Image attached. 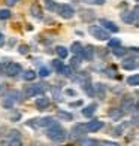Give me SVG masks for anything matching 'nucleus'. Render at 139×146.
I'll return each mask as SVG.
<instances>
[{"label": "nucleus", "mask_w": 139, "mask_h": 146, "mask_svg": "<svg viewBox=\"0 0 139 146\" xmlns=\"http://www.w3.org/2000/svg\"><path fill=\"white\" fill-rule=\"evenodd\" d=\"M46 136H48L51 140L54 142H63L66 139V131L63 127H60V125H54V127H49L48 130H46Z\"/></svg>", "instance_id": "obj_1"}, {"label": "nucleus", "mask_w": 139, "mask_h": 146, "mask_svg": "<svg viewBox=\"0 0 139 146\" xmlns=\"http://www.w3.org/2000/svg\"><path fill=\"white\" fill-rule=\"evenodd\" d=\"M45 92V87L43 84H35V85H29L25 87L23 94L25 96V98H30V97H36V96H42Z\"/></svg>", "instance_id": "obj_2"}, {"label": "nucleus", "mask_w": 139, "mask_h": 146, "mask_svg": "<svg viewBox=\"0 0 139 146\" xmlns=\"http://www.w3.org/2000/svg\"><path fill=\"white\" fill-rule=\"evenodd\" d=\"M88 33L93 37L99 39V40H108V39H111L109 33L105 29H102L100 25H90V27H88Z\"/></svg>", "instance_id": "obj_3"}, {"label": "nucleus", "mask_w": 139, "mask_h": 146, "mask_svg": "<svg viewBox=\"0 0 139 146\" xmlns=\"http://www.w3.org/2000/svg\"><path fill=\"white\" fill-rule=\"evenodd\" d=\"M55 11L58 12V15H60L61 18H64V19H70V18H74V15H75V9L72 8L70 5H67V3L58 5Z\"/></svg>", "instance_id": "obj_4"}, {"label": "nucleus", "mask_w": 139, "mask_h": 146, "mask_svg": "<svg viewBox=\"0 0 139 146\" xmlns=\"http://www.w3.org/2000/svg\"><path fill=\"white\" fill-rule=\"evenodd\" d=\"M139 9L138 6H135L133 11H126L121 14V19L126 24H138V17H139Z\"/></svg>", "instance_id": "obj_5"}, {"label": "nucleus", "mask_w": 139, "mask_h": 146, "mask_svg": "<svg viewBox=\"0 0 139 146\" xmlns=\"http://www.w3.org/2000/svg\"><path fill=\"white\" fill-rule=\"evenodd\" d=\"M17 96H18V92L17 91H12V92H8L5 97H3V100H2V106L5 109H11L12 106H14L17 103Z\"/></svg>", "instance_id": "obj_6"}, {"label": "nucleus", "mask_w": 139, "mask_h": 146, "mask_svg": "<svg viewBox=\"0 0 139 146\" xmlns=\"http://www.w3.org/2000/svg\"><path fill=\"white\" fill-rule=\"evenodd\" d=\"M5 73L8 76H17V75H19V73H23V67H21V64H18V63H8L6 64V70H5Z\"/></svg>", "instance_id": "obj_7"}, {"label": "nucleus", "mask_w": 139, "mask_h": 146, "mask_svg": "<svg viewBox=\"0 0 139 146\" xmlns=\"http://www.w3.org/2000/svg\"><path fill=\"white\" fill-rule=\"evenodd\" d=\"M84 134H85V127L82 124H76L74 128H72V133H70V137L74 140H81L84 139Z\"/></svg>", "instance_id": "obj_8"}, {"label": "nucleus", "mask_w": 139, "mask_h": 146, "mask_svg": "<svg viewBox=\"0 0 139 146\" xmlns=\"http://www.w3.org/2000/svg\"><path fill=\"white\" fill-rule=\"evenodd\" d=\"M100 25H102V29H105L108 33H118V31H120L118 25L115 23L109 21V19H106V18H102L100 19Z\"/></svg>", "instance_id": "obj_9"}, {"label": "nucleus", "mask_w": 139, "mask_h": 146, "mask_svg": "<svg viewBox=\"0 0 139 146\" xmlns=\"http://www.w3.org/2000/svg\"><path fill=\"white\" fill-rule=\"evenodd\" d=\"M94 54H96L94 46L87 45V46H85V48H82V51H81V58H84L85 61H93V58H94Z\"/></svg>", "instance_id": "obj_10"}, {"label": "nucleus", "mask_w": 139, "mask_h": 146, "mask_svg": "<svg viewBox=\"0 0 139 146\" xmlns=\"http://www.w3.org/2000/svg\"><path fill=\"white\" fill-rule=\"evenodd\" d=\"M30 14H31V17H35L36 19H42L43 18V11H42L41 6H39V3H33L30 6Z\"/></svg>", "instance_id": "obj_11"}, {"label": "nucleus", "mask_w": 139, "mask_h": 146, "mask_svg": "<svg viewBox=\"0 0 139 146\" xmlns=\"http://www.w3.org/2000/svg\"><path fill=\"white\" fill-rule=\"evenodd\" d=\"M103 127V122L102 121H99V119H93V121H90L87 125H85V130H88V131H91V133H96V131H99Z\"/></svg>", "instance_id": "obj_12"}, {"label": "nucleus", "mask_w": 139, "mask_h": 146, "mask_svg": "<svg viewBox=\"0 0 139 146\" xmlns=\"http://www.w3.org/2000/svg\"><path fill=\"white\" fill-rule=\"evenodd\" d=\"M37 121H39V127H45V128L54 127V125L58 124L55 119L51 118V116H45V118H42V119H37Z\"/></svg>", "instance_id": "obj_13"}, {"label": "nucleus", "mask_w": 139, "mask_h": 146, "mask_svg": "<svg viewBox=\"0 0 139 146\" xmlns=\"http://www.w3.org/2000/svg\"><path fill=\"white\" fill-rule=\"evenodd\" d=\"M121 67H123L124 70H135V69H138L136 58H126L124 61L121 63Z\"/></svg>", "instance_id": "obj_14"}, {"label": "nucleus", "mask_w": 139, "mask_h": 146, "mask_svg": "<svg viewBox=\"0 0 139 146\" xmlns=\"http://www.w3.org/2000/svg\"><path fill=\"white\" fill-rule=\"evenodd\" d=\"M93 90H94V94L99 98H105V96H106V87H105L103 84H100V82H97L96 85H93Z\"/></svg>", "instance_id": "obj_15"}, {"label": "nucleus", "mask_w": 139, "mask_h": 146, "mask_svg": "<svg viewBox=\"0 0 139 146\" xmlns=\"http://www.w3.org/2000/svg\"><path fill=\"white\" fill-rule=\"evenodd\" d=\"M49 98L48 97H37L36 98V108L39 109V110H45L46 108H48V106H49Z\"/></svg>", "instance_id": "obj_16"}, {"label": "nucleus", "mask_w": 139, "mask_h": 146, "mask_svg": "<svg viewBox=\"0 0 139 146\" xmlns=\"http://www.w3.org/2000/svg\"><path fill=\"white\" fill-rule=\"evenodd\" d=\"M96 109H97V104H96V103H91V104H88V106H85V108L82 109V116L91 118L93 115H94Z\"/></svg>", "instance_id": "obj_17"}, {"label": "nucleus", "mask_w": 139, "mask_h": 146, "mask_svg": "<svg viewBox=\"0 0 139 146\" xmlns=\"http://www.w3.org/2000/svg\"><path fill=\"white\" fill-rule=\"evenodd\" d=\"M108 116L109 118H112L114 119V121H118V119H120L121 116H123V110H120V109H109L108 110Z\"/></svg>", "instance_id": "obj_18"}, {"label": "nucleus", "mask_w": 139, "mask_h": 146, "mask_svg": "<svg viewBox=\"0 0 139 146\" xmlns=\"http://www.w3.org/2000/svg\"><path fill=\"white\" fill-rule=\"evenodd\" d=\"M55 52H57V55H58V58L60 60H64L66 57L69 55V51H67V48H66V46H57L55 48Z\"/></svg>", "instance_id": "obj_19"}, {"label": "nucleus", "mask_w": 139, "mask_h": 146, "mask_svg": "<svg viewBox=\"0 0 139 146\" xmlns=\"http://www.w3.org/2000/svg\"><path fill=\"white\" fill-rule=\"evenodd\" d=\"M81 18L84 21H91V19H94V12L88 11V9H82L81 11Z\"/></svg>", "instance_id": "obj_20"}, {"label": "nucleus", "mask_w": 139, "mask_h": 146, "mask_svg": "<svg viewBox=\"0 0 139 146\" xmlns=\"http://www.w3.org/2000/svg\"><path fill=\"white\" fill-rule=\"evenodd\" d=\"M57 116L60 118L61 121H72V119H74V115L69 113V112H66V110H58Z\"/></svg>", "instance_id": "obj_21"}, {"label": "nucleus", "mask_w": 139, "mask_h": 146, "mask_svg": "<svg viewBox=\"0 0 139 146\" xmlns=\"http://www.w3.org/2000/svg\"><path fill=\"white\" fill-rule=\"evenodd\" d=\"M36 75L37 73L35 72V70H25L24 73H23V78H24V81H33V79H36Z\"/></svg>", "instance_id": "obj_22"}, {"label": "nucleus", "mask_w": 139, "mask_h": 146, "mask_svg": "<svg viewBox=\"0 0 139 146\" xmlns=\"http://www.w3.org/2000/svg\"><path fill=\"white\" fill-rule=\"evenodd\" d=\"M82 48H84V46L79 43V42H74V43H72V46H70L72 52H74V54H76V55H79V57H81V51H82Z\"/></svg>", "instance_id": "obj_23"}, {"label": "nucleus", "mask_w": 139, "mask_h": 146, "mask_svg": "<svg viewBox=\"0 0 139 146\" xmlns=\"http://www.w3.org/2000/svg\"><path fill=\"white\" fill-rule=\"evenodd\" d=\"M132 108H133V98H132L130 96H127L123 100V109H126V110H130Z\"/></svg>", "instance_id": "obj_24"}, {"label": "nucleus", "mask_w": 139, "mask_h": 146, "mask_svg": "<svg viewBox=\"0 0 139 146\" xmlns=\"http://www.w3.org/2000/svg\"><path fill=\"white\" fill-rule=\"evenodd\" d=\"M127 84L130 85V87H138L139 85V75H132V76H129L127 78Z\"/></svg>", "instance_id": "obj_25"}, {"label": "nucleus", "mask_w": 139, "mask_h": 146, "mask_svg": "<svg viewBox=\"0 0 139 146\" xmlns=\"http://www.w3.org/2000/svg\"><path fill=\"white\" fill-rule=\"evenodd\" d=\"M81 146H99L96 139H81Z\"/></svg>", "instance_id": "obj_26"}, {"label": "nucleus", "mask_w": 139, "mask_h": 146, "mask_svg": "<svg viewBox=\"0 0 139 146\" xmlns=\"http://www.w3.org/2000/svg\"><path fill=\"white\" fill-rule=\"evenodd\" d=\"M112 52H114L115 57H124L126 54H127V49L123 48V46H117V48L112 49Z\"/></svg>", "instance_id": "obj_27"}, {"label": "nucleus", "mask_w": 139, "mask_h": 146, "mask_svg": "<svg viewBox=\"0 0 139 146\" xmlns=\"http://www.w3.org/2000/svg\"><path fill=\"white\" fill-rule=\"evenodd\" d=\"M108 46H109L111 49L117 48V46H121L120 39H118V37H112V39H108Z\"/></svg>", "instance_id": "obj_28"}, {"label": "nucleus", "mask_w": 139, "mask_h": 146, "mask_svg": "<svg viewBox=\"0 0 139 146\" xmlns=\"http://www.w3.org/2000/svg\"><path fill=\"white\" fill-rule=\"evenodd\" d=\"M81 61H82V58L79 57V55H75L74 58L70 60V67H72V69H74V67H75V69H78L79 66H81Z\"/></svg>", "instance_id": "obj_29"}, {"label": "nucleus", "mask_w": 139, "mask_h": 146, "mask_svg": "<svg viewBox=\"0 0 139 146\" xmlns=\"http://www.w3.org/2000/svg\"><path fill=\"white\" fill-rule=\"evenodd\" d=\"M52 66H54V69H55L58 73H61V70H63V67H64V64H63V61H61L60 58L52 60Z\"/></svg>", "instance_id": "obj_30"}, {"label": "nucleus", "mask_w": 139, "mask_h": 146, "mask_svg": "<svg viewBox=\"0 0 139 146\" xmlns=\"http://www.w3.org/2000/svg\"><path fill=\"white\" fill-rule=\"evenodd\" d=\"M12 17V12L9 9H0V19L5 21V19H9Z\"/></svg>", "instance_id": "obj_31"}, {"label": "nucleus", "mask_w": 139, "mask_h": 146, "mask_svg": "<svg viewBox=\"0 0 139 146\" xmlns=\"http://www.w3.org/2000/svg\"><path fill=\"white\" fill-rule=\"evenodd\" d=\"M43 2H45V8L46 9H48V11H55L57 9V3L54 2V0H43Z\"/></svg>", "instance_id": "obj_32"}, {"label": "nucleus", "mask_w": 139, "mask_h": 146, "mask_svg": "<svg viewBox=\"0 0 139 146\" xmlns=\"http://www.w3.org/2000/svg\"><path fill=\"white\" fill-rule=\"evenodd\" d=\"M41 78H48L49 75H51V72H49V69L48 67H41L39 69V73H37Z\"/></svg>", "instance_id": "obj_33"}, {"label": "nucleus", "mask_w": 139, "mask_h": 146, "mask_svg": "<svg viewBox=\"0 0 139 146\" xmlns=\"http://www.w3.org/2000/svg\"><path fill=\"white\" fill-rule=\"evenodd\" d=\"M82 2H85V3H88V5H103L106 0H82Z\"/></svg>", "instance_id": "obj_34"}, {"label": "nucleus", "mask_w": 139, "mask_h": 146, "mask_svg": "<svg viewBox=\"0 0 139 146\" xmlns=\"http://www.w3.org/2000/svg\"><path fill=\"white\" fill-rule=\"evenodd\" d=\"M8 146H23V143H21V140H19V139H11L9 143H8Z\"/></svg>", "instance_id": "obj_35"}, {"label": "nucleus", "mask_w": 139, "mask_h": 146, "mask_svg": "<svg viewBox=\"0 0 139 146\" xmlns=\"http://www.w3.org/2000/svg\"><path fill=\"white\" fill-rule=\"evenodd\" d=\"M18 52H19L21 55H25V54L29 52V46H27V45H19V49H18Z\"/></svg>", "instance_id": "obj_36"}, {"label": "nucleus", "mask_w": 139, "mask_h": 146, "mask_svg": "<svg viewBox=\"0 0 139 146\" xmlns=\"http://www.w3.org/2000/svg\"><path fill=\"white\" fill-rule=\"evenodd\" d=\"M61 73L63 75H66V76H72V67H63V70H61Z\"/></svg>", "instance_id": "obj_37"}, {"label": "nucleus", "mask_w": 139, "mask_h": 146, "mask_svg": "<svg viewBox=\"0 0 139 146\" xmlns=\"http://www.w3.org/2000/svg\"><path fill=\"white\" fill-rule=\"evenodd\" d=\"M112 134H114V136H117V137H120V136L123 134V127H118V128H115Z\"/></svg>", "instance_id": "obj_38"}, {"label": "nucleus", "mask_w": 139, "mask_h": 146, "mask_svg": "<svg viewBox=\"0 0 139 146\" xmlns=\"http://www.w3.org/2000/svg\"><path fill=\"white\" fill-rule=\"evenodd\" d=\"M18 2H19V0H5L6 6H15V5H17Z\"/></svg>", "instance_id": "obj_39"}, {"label": "nucleus", "mask_w": 139, "mask_h": 146, "mask_svg": "<svg viewBox=\"0 0 139 146\" xmlns=\"http://www.w3.org/2000/svg\"><path fill=\"white\" fill-rule=\"evenodd\" d=\"M102 146H120V143H117V142H102Z\"/></svg>", "instance_id": "obj_40"}, {"label": "nucleus", "mask_w": 139, "mask_h": 146, "mask_svg": "<svg viewBox=\"0 0 139 146\" xmlns=\"http://www.w3.org/2000/svg\"><path fill=\"white\" fill-rule=\"evenodd\" d=\"M5 70H6V64L0 63V75H5Z\"/></svg>", "instance_id": "obj_41"}, {"label": "nucleus", "mask_w": 139, "mask_h": 146, "mask_svg": "<svg viewBox=\"0 0 139 146\" xmlns=\"http://www.w3.org/2000/svg\"><path fill=\"white\" fill-rule=\"evenodd\" d=\"M3 45H5V36L2 35V33H0V48H2Z\"/></svg>", "instance_id": "obj_42"}, {"label": "nucleus", "mask_w": 139, "mask_h": 146, "mask_svg": "<svg viewBox=\"0 0 139 146\" xmlns=\"http://www.w3.org/2000/svg\"><path fill=\"white\" fill-rule=\"evenodd\" d=\"M66 94H69V96H76V91H75V90H67V91H66Z\"/></svg>", "instance_id": "obj_43"}, {"label": "nucleus", "mask_w": 139, "mask_h": 146, "mask_svg": "<svg viewBox=\"0 0 139 146\" xmlns=\"http://www.w3.org/2000/svg\"><path fill=\"white\" fill-rule=\"evenodd\" d=\"M82 102H75V103H70V108H76V106H81Z\"/></svg>", "instance_id": "obj_44"}, {"label": "nucleus", "mask_w": 139, "mask_h": 146, "mask_svg": "<svg viewBox=\"0 0 139 146\" xmlns=\"http://www.w3.org/2000/svg\"><path fill=\"white\" fill-rule=\"evenodd\" d=\"M135 2H139V0H135Z\"/></svg>", "instance_id": "obj_45"}]
</instances>
